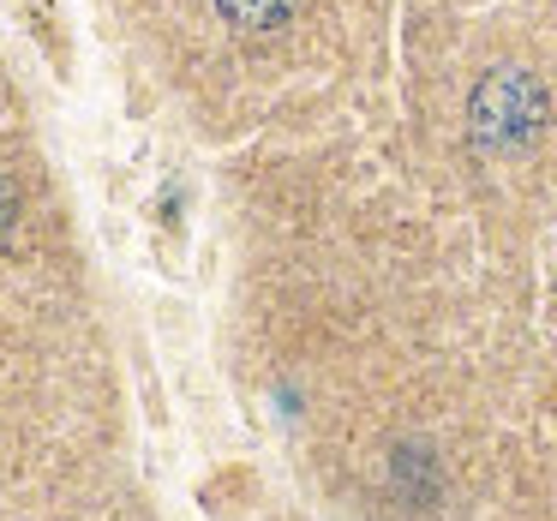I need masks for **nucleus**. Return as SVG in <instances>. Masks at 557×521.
I'll list each match as a JSON object with an SVG mask.
<instances>
[{"mask_svg": "<svg viewBox=\"0 0 557 521\" xmlns=\"http://www.w3.org/2000/svg\"><path fill=\"white\" fill-rule=\"evenodd\" d=\"M545 121V90L528 73H492L473 90V133L485 145H516Z\"/></svg>", "mask_w": 557, "mask_h": 521, "instance_id": "f257e3e1", "label": "nucleus"}, {"mask_svg": "<svg viewBox=\"0 0 557 521\" xmlns=\"http://www.w3.org/2000/svg\"><path fill=\"white\" fill-rule=\"evenodd\" d=\"M216 13L240 30H276L294 13V0H216Z\"/></svg>", "mask_w": 557, "mask_h": 521, "instance_id": "f03ea898", "label": "nucleus"}, {"mask_svg": "<svg viewBox=\"0 0 557 521\" xmlns=\"http://www.w3.org/2000/svg\"><path fill=\"white\" fill-rule=\"evenodd\" d=\"M0 228H7V193H0Z\"/></svg>", "mask_w": 557, "mask_h": 521, "instance_id": "7ed1b4c3", "label": "nucleus"}]
</instances>
